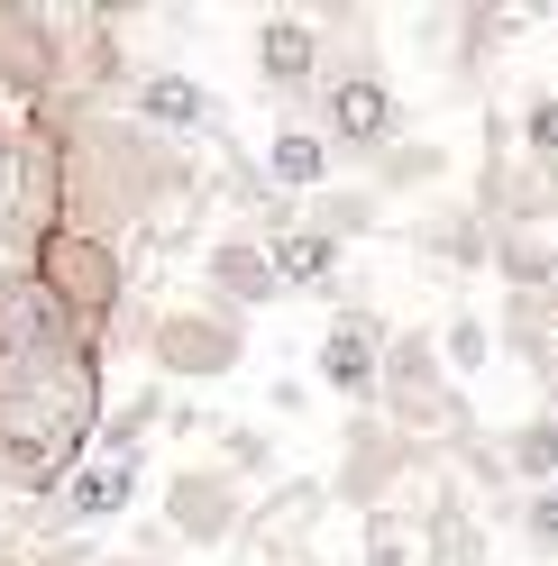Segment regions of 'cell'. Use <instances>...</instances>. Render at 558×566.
<instances>
[{
	"mask_svg": "<svg viewBox=\"0 0 558 566\" xmlns=\"http://www.w3.org/2000/svg\"><path fill=\"white\" fill-rule=\"evenodd\" d=\"M540 394H549V411H558V357H549V366H540Z\"/></svg>",
	"mask_w": 558,
	"mask_h": 566,
	"instance_id": "4316f807",
	"label": "cell"
},
{
	"mask_svg": "<svg viewBox=\"0 0 558 566\" xmlns=\"http://www.w3.org/2000/svg\"><path fill=\"white\" fill-rule=\"evenodd\" d=\"M422 247L448 256V265H485V210H440V220L422 229Z\"/></svg>",
	"mask_w": 558,
	"mask_h": 566,
	"instance_id": "cb8c5ba5",
	"label": "cell"
},
{
	"mask_svg": "<svg viewBox=\"0 0 558 566\" xmlns=\"http://www.w3.org/2000/svg\"><path fill=\"white\" fill-rule=\"evenodd\" d=\"M92 347H55L38 366H0V493H46L101 448V420H111V394H101Z\"/></svg>",
	"mask_w": 558,
	"mask_h": 566,
	"instance_id": "7a4b0ae2",
	"label": "cell"
},
{
	"mask_svg": "<svg viewBox=\"0 0 558 566\" xmlns=\"http://www.w3.org/2000/svg\"><path fill=\"white\" fill-rule=\"evenodd\" d=\"M422 566H495V539H485V512L458 475H431V512H422Z\"/></svg>",
	"mask_w": 558,
	"mask_h": 566,
	"instance_id": "9a60e30c",
	"label": "cell"
},
{
	"mask_svg": "<svg viewBox=\"0 0 558 566\" xmlns=\"http://www.w3.org/2000/svg\"><path fill=\"white\" fill-rule=\"evenodd\" d=\"M431 338H440V366H448V384H458V394H467L476 375H495V321H485V311H448Z\"/></svg>",
	"mask_w": 558,
	"mask_h": 566,
	"instance_id": "44dd1931",
	"label": "cell"
},
{
	"mask_svg": "<svg viewBox=\"0 0 558 566\" xmlns=\"http://www.w3.org/2000/svg\"><path fill=\"white\" fill-rule=\"evenodd\" d=\"M375 420H385L394 439L431 448V457H458V448L485 439V430H476V411H467V394H458V384H448V366H440V338H431V329H394V338H385Z\"/></svg>",
	"mask_w": 558,
	"mask_h": 566,
	"instance_id": "277c9868",
	"label": "cell"
},
{
	"mask_svg": "<svg viewBox=\"0 0 558 566\" xmlns=\"http://www.w3.org/2000/svg\"><path fill=\"white\" fill-rule=\"evenodd\" d=\"M120 111L137 128H156V137H202V128H220V101L202 92L193 74H174V64H156V74H137Z\"/></svg>",
	"mask_w": 558,
	"mask_h": 566,
	"instance_id": "2e32d148",
	"label": "cell"
},
{
	"mask_svg": "<svg viewBox=\"0 0 558 566\" xmlns=\"http://www.w3.org/2000/svg\"><path fill=\"white\" fill-rule=\"evenodd\" d=\"M165 539L174 548H238L248 539V493L229 467H174L165 475Z\"/></svg>",
	"mask_w": 558,
	"mask_h": 566,
	"instance_id": "ba28073f",
	"label": "cell"
},
{
	"mask_svg": "<svg viewBox=\"0 0 558 566\" xmlns=\"http://www.w3.org/2000/svg\"><path fill=\"white\" fill-rule=\"evenodd\" d=\"M422 475H440V457H431V448H412V439H394L385 420L366 411V420H348V457H339V484H330V493L366 521V512L403 503V484H422Z\"/></svg>",
	"mask_w": 558,
	"mask_h": 566,
	"instance_id": "52a82bcc",
	"label": "cell"
},
{
	"mask_svg": "<svg viewBox=\"0 0 558 566\" xmlns=\"http://www.w3.org/2000/svg\"><path fill=\"white\" fill-rule=\"evenodd\" d=\"M137 475H147V448L101 439L83 467L46 493V521H55V530H101V521H120V512L137 503Z\"/></svg>",
	"mask_w": 558,
	"mask_h": 566,
	"instance_id": "8fae6325",
	"label": "cell"
},
{
	"mask_svg": "<svg viewBox=\"0 0 558 566\" xmlns=\"http://www.w3.org/2000/svg\"><path fill=\"white\" fill-rule=\"evenodd\" d=\"M46 128H55V174H64V229L137 238L174 220V201H202V165L111 101H55Z\"/></svg>",
	"mask_w": 558,
	"mask_h": 566,
	"instance_id": "6da1fadb",
	"label": "cell"
},
{
	"mask_svg": "<svg viewBox=\"0 0 558 566\" xmlns=\"http://www.w3.org/2000/svg\"><path fill=\"white\" fill-rule=\"evenodd\" d=\"M0 92L19 111H55L64 101V55H55V19L28 0H0Z\"/></svg>",
	"mask_w": 558,
	"mask_h": 566,
	"instance_id": "7c38bea8",
	"label": "cell"
},
{
	"mask_svg": "<svg viewBox=\"0 0 558 566\" xmlns=\"http://www.w3.org/2000/svg\"><path fill=\"white\" fill-rule=\"evenodd\" d=\"M10 566H19V557H10Z\"/></svg>",
	"mask_w": 558,
	"mask_h": 566,
	"instance_id": "f1b7e54d",
	"label": "cell"
},
{
	"mask_svg": "<svg viewBox=\"0 0 558 566\" xmlns=\"http://www.w3.org/2000/svg\"><path fill=\"white\" fill-rule=\"evenodd\" d=\"M137 357H147L165 384H220V375L248 366V321L220 311L211 293L165 302V311H147V329H137Z\"/></svg>",
	"mask_w": 558,
	"mask_h": 566,
	"instance_id": "8992f818",
	"label": "cell"
},
{
	"mask_svg": "<svg viewBox=\"0 0 558 566\" xmlns=\"http://www.w3.org/2000/svg\"><path fill=\"white\" fill-rule=\"evenodd\" d=\"M385 338H394V329L375 321V311H330L321 347H311V384L366 420V411H375V384H385Z\"/></svg>",
	"mask_w": 558,
	"mask_h": 566,
	"instance_id": "9c48e42d",
	"label": "cell"
},
{
	"mask_svg": "<svg viewBox=\"0 0 558 566\" xmlns=\"http://www.w3.org/2000/svg\"><path fill=\"white\" fill-rule=\"evenodd\" d=\"M513 530H521V539H531L540 557H558V484L521 493V503H513Z\"/></svg>",
	"mask_w": 558,
	"mask_h": 566,
	"instance_id": "484cf974",
	"label": "cell"
},
{
	"mask_svg": "<svg viewBox=\"0 0 558 566\" xmlns=\"http://www.w3.org/2000/svg\"><path fill=\"white\" fill-rule=\"evenodd\" d=\"M38 283L55 293V311L74 321V338L92 347V357H111L120 311H128V247L120 238H92V229H55L38 247Z\"/></svg>",
	"mask_w": 558,
	"mask_h": 566,
	"instance_id": "5b68a950",
	"label": "cell"
},
{
	"mask_svg": "<svg viewBox=\"0 0 558 566\" xmlns=\"http://www.w3.org/2000/svg\"><path fill=\"white\" fill-rule=\"evenodd\" d=\"M375 210H385V201H375V192H321V201H302V229H321V238H358V229H375Z\"/></svg>",
	"mask_w": 558,
	"mask_h": 566,
	"instance_id": "603a6c76",
	"label": "cell"
},
{
	"mask_svg": "<svg viewBox=\"0 0 558 566\" xmlns=\"http://www.w3.org/2000/svg\"><path fill=\"white\" fill-rule=\"evenodd\" d=\"M257 174H266V192L285 201V192H302V201H321L330 192V174H339V147L321 128H275L266 147H257Z\"/></svg>",
	"mask_w": 558,
	"mask_h": 566,
	"instance_id": "e0dca14e",
	"label": "cell"
},
{
	"mask_svg": "<svg viewBox=\"0 0 558 566\" xmlns=\"http://www.w3.org/2000/svg\"><path fill=\"white\" fill-rule=\"evenodd\" d=\"M394 128H403V111H394V83L375 74V64H348V74L321 83V137H330L339 156L375 165V156L394 147Z\"/></svg>",
	"mask_w": 558,
	"mask_h": 566,
	"instance_id": "30bf717a",
	"label": "cell"
},
{
	"mask_svg": "<svg viewBox=\"0 0 558 566\" xmlns=\"http://www.w3.org/2000/svg\"><path fill=\"white\" fill-rule=\"evenodd\" d=\"M358 566H375V557H358Z\"/></svg>",
	"mask_w": 558,
	"mask_h": 566,
	"instance_id": "83f0119b",
	"label": "cell"
},
{
	"mask_svg": "<svg viewBox=\"0 0 558 566\" xmlns=\"http://www.w3.org/2000/svg\"><path fill=\"white\" fill-rule=\"evenodd\" d=\"M422 184H448V147L422 137V147H385L375 156V201L385 192H422Z\"/></svg>",
	"mask_w": 558,
	"mask_h": 566,
	"instance_id": "7402d4cb",
	"label": "cell"
},
{
	"mask_svg": "<svg viewBox=\"0 0 558 566\" xmlns=\"http://www.w3.org/2000/svg\"><path fill=\"white\" fill-rule=\"evenodd\" d=\"M211 439H220V467H229L238 484H248V475H275V439H266V430H248V420H220Z\"/></svg>",
	"mask_w": 558,
	"mask_h": 566,
	"instance_id": "d4e9b609",
	"label": "cell"
},
{
	"mask_svg": "<svg viewBox=\"0 0 558 566\" xmlns=\"http://www.w3.org/2000/svg\"><path fill=\"white\" fill-rule=\"evenodd\" d=\"M64 229V174L46 111H0V293L38 274V247Z\"/></svg>",
	"mask_w": 558,
	"mask_h": 566,
	"instance_id": "3957f363",
	"label": "cell"
},
{
	"mask_svg": "<svg viewBox=\"0 0 558 566\" xmlns=\"http://www.w3.org/2000/svg\"><path fill=\"white\" fill-rule=\"evenodd\" d=\"M504 475H521V484H558V411L540 402V411H521L513 430H504Z\"/></svg>",
	"mask_w": 558,
	"mask_h": 566,
	"instance_id": "ffe728a7",
	"label": "cell"
},
{
	"mask_svg": "<svg viewBox=\"0 0 558 566\" xmlns=\"http://www.w3.org/2000/svg\"><path fill=\"white\" fill-rule=\"evenodd\" d=\"M257 83H266L275 101H321V83H330L321 19H302V10L266 19V28H257Z\"/></svg>",
	"mask_w": 558,
	"mask_h": 566,
	"instance_id": "4fadbf2b",
	"label": "cell"
},
{
	"mask_svg": "<svg viewBox=\"0 0 558 566\" xmlns=\"http://www.w3.org/2000/svg\"><path fill=\"white\" fill-rule=\"evenodd\" d=\"M202 293H211L220 311H266V302H285V283H275V256H266V238L257 229H220L211 247H202Z\"/></svg>",
	"mask_w": 558,
	"mask_h": 566,
	"instance_id": "5bb4252c",
	"label": "cell"
},
{
	"mask_svg": "<svg viewBox=\"0 0 558 566\" xmlns=\"http://www.w3.org/2000/svg\"><path fill=\"white\" fill-rule=\"evenodd\" d=\"M266 256H275V283H285V302H293V293H330V283H339V256H348V247L293 220V229H275V238H266Z\"/></svg>",
	"mask_w": 558,
	"mask_h": 566,
	"instance_id": "d6986e66",
	"label": "cell"
},
{
	"mask_svg": "<svg viewBox=\"0 0 558 566\" xmlns=\"http://www.w3.org/2000/svg\"><path fill=\"white\" fill-rule=\"evenodd\" d=\"M321 503H330V484H321V475H285V484H275L266 503L248 512V539H257L266 557L285 548V566H293L302 539H311V521H321Z\"/></svg>",
	"mask_w": 558,
	"mask_h": 566,
	"instance_id": "ac0fdd59",
	"label": "cell"
}]
</instances>
